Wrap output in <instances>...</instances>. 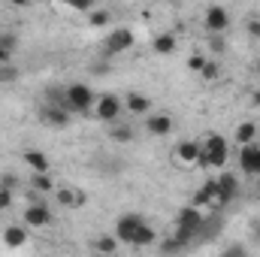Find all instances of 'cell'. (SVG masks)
Returning a JSON list of instances; mask_svg holds the SVG:
<instances>
[{
    "label": "cell",
    "instance_id": "cell-30",
    "mask_svg": "<svg viewBox=\"0 0 260 257\" xmlns=\"http://www.w3.org/2000/svg\"><path fill=\"white\" fill-rule=\"evenodd\" d=\"M0 46L12 52V49H15V37H12V34H0Z\"/></svg>",
    "mask_w": 260,
    "mask_h": 257
},
{
    "label": "cell",
    "instance_id": "cell-16",
    "mask_svg": "<svg viewBox=\"0 0 260 257\" xmlns=\"http://www.w3.org/2000/svg\"><path fill=\"white\" fill-rule=\"evenodd\" d=\"M151 49H154L157 55H173V52H176V34H157V37L151 40Z\"/></svg>",
    "mask_w": 260,
    "mask_h": 257
},
{
    "label": "cell",
    "instance_id": "cell-2",
    "mask_svg": "<svg viewBox=\"0 0 260 257\" xmlns=\"http://www.w3.org/2000/svg\"><path fill=\"white\" fill-rule=\"evenodd\" d=\"M94 106V94L88 85H67V109L70 112H88Z\"/></svg>",
    "mask_w": 260,
    "mask_h": 257
},
{
    "label": "cell",
    "instance_id": "cell-36",
    "mask_svg": "<svg viewBox=\"0 0 260 257\" xmlns=\"http://www.w3.org/2000/svg\"><path fill=\"white\" fill-rule=\"evenodd\" d=\"M257 73H260V61H257Z\"/></svg>",
    "mask_w": 260,
    "mask_h": 257
},
{
    "label": "cell",
    "instance_id": "cell-28",
    "mask_svg": "<svg viewBox=\"0 0 260 257\" xmlns=\"http://www.w3.org/2000/svg\"><path fill=\"white\" fill-rule=\"evenodd\" d=\"M64 3H70V6H73V9H79V12H88L97 0H64Z\"/></svg>",
    "mask_w": 260,
    "mask_h": 257
},
{
    "label": "cell",
    "instance_id": "cell-9",
    "mask_svg": "<svg viewBox=\"0 0 260 257\" xmlns=\"http://www.w3.org/2000/svg\"><path fill=\"white\" fill-rule=\"evenodd\" d=\"M40 118L46 124H52V127H67L70 124V109L67 106H58V103H49V106H43Z\"/></svg>",
    "mask_w": 260,
    "mask_h": 257
},
{
    "label": "cell",
    "instance_id": "cell-4",
    "mask_svg": "<svg viewBox=\"0 0 260 257\" xmlns=\"http://www.w3.org/2000/svg\"><path fill=\"white\" fill-rule=\"evenodd\" d=\"M130 46H133L130 27H115V30H109L106 40H103V52H106V55H121V52H127Z\"/></svg>",
    "mask_w": 260,
    "mask_h": 257
},
{
    "label": "cell",
    "instance_id": "cell-11",
    "mask_svg": "<svg viewBox=\"0 0 260 257\" xmlns=\"http://www.w3.org/2000/svg\"><path fill=\"white\" fill-rule=\"evenodd\" d=\"M218 191H221V206H227V203L239 194V179H236L233 173L224 170V173L218 176Z\"/></svg>",
    "mask_w": 260,
    "mask_h": 257
},
{
    "label": "cell",
    "instance_id": "cell-21",
    "mask_svg": "<svg viewBox=\"0 0 260 257\" xmlns=\"http://www.w3.org/2000/svg\"><path fill=\"white\" fill-rule=\"evenodd\" d=\"M30 185H34V191H40V194H49L52 188H55V182L49 179V173H34Z\"/></svg>",
    "mask_w": 260,
    "mask_h": 257
},
{
    "label": "cell",
    "instance_id": "cell-8",
    "mask_svg": "<svg viewBox=\"0 0 260 257\" xmlns=\"http://www.w3.org/2000/svg\"><path fill=\"white\" fill-rule=\"evenodd\" d=\"M239 167H242L245 176H260V145H254V142L242 145V151H239Z\"/></svg>",
    "mask_w": 260,
    "mask_h": 257
},
{
    "label": "cell",
    "instance_id": "cell-33",
    "mask_svg": "<svg viewBox=\"0 0 260 257\" xmlns=\"http://www.w3.org/2000/svg\"><path fill=\"white\" fill-rule=\"evenodd\" d=\"M251 103H254V106H260V91H254V94H251Z\"/></svg>",
    "mask_w": 260,
    "mask_h": 257
},
{
    "label": "cell",
    "instance_id": "cell-18",
    "mask_svg": "<svg viewBox=\"0 0 260 257\" xmlns=\"http://www.w3.org/2000/svg\"><path fill=\"white\" fill-rule=\"evenodd\" d=\"M254 136H257V124H251V121H242L239 127L233 130V139H236L239 145H248V142H254Z\"/></svg>",
    "mask_w": 260,
    "mask_h": 257
},
{
    "label": "cell",
    "instance_id": "cell-29",
    "mask_svg": "<svg viewBox=\"0 0 260 257\" xmlns=\"http://www.w3.org/2000/svg\"><path fill=\"white\" fill-rule=\"evenodd\" d=\"M209 46H212V52H224V40H221V34H209Z\"/></svg>",
    "mask_w": 260,
    "mask_h": 257
},
{
    "label": "cell",
    "instance_id": "cell-17",
    "mask_svg": "<svg viewBox=\"0 0 260 257\" xmlns=\"http://www.w3.org/2000/svg\"><path fill=\"white\" fill-rule=\"evenodd\" d=\"M58 203L64 206V209H73V206H82L85 203V194L82 191H73V188H58Z\"/></svg>",
    "mask_w": 260,
    "mask_h": 257
},
{
    "label": "cell",
    "instance_id": "cell-6",
    "mask_svg": "<svg viewBox=\"0 0 260 257\" xmlns=\"http://www.w3.org/2000/svg\"><path fill=\"white\" fill-rule=\"evenodd\" d=\"M121 100L115 97V94H103L97 103H94V115L100 118V121H106V124H112V121H118V115H121Z\"/></svg>",
    "mask_w": 260,
    "mask_h": 257
},
{
    "label": "cell",
    "instance_id": "cell-32",
    "mask_svg": "<svg viewBox=\"0 0 260 257\" xmlns=\"http://www.w3.org/2000/svg\"><path fill=\"white\" fill-rule=\"evenodd\" d=\"M9 55H12V52H9V49H3V46H0V64H9Z\"/></svg>",
    "mask_w": 260,
    "mask_h": 257
},
{
    "label": "cell",
    "instance_id": "cell-20",
    "mask_svg": "<svg viewBox=\"0 0 260 257\" xmlns=\"http://www.w3.org/2000/svg\"><path fill=\"white\" fill-rule=\"evenodd\" d=\"M94 251H97V254H112V251H118V236H100V239L94 242Z\"/></svg>",
    "mask_w": 260,
    "mask_h": 257
},
{
    "label": "cell",
    "instance_id": "cell-1",
    "mask_svg": "<svg viewBox=\"0 0 260 257\" xmlns=\"http://www.w3.org/2000/svg\"><path fill=\"white\" fill-rule=\"evenodd\" d=\"M200 145V167H227V139L221 133H209Z\"/></svg>",
    "mask_w": 260,
    "mask_h": 257
},
{
    "label": "cell",
    "instance_id": "cell-26",
    "mask_svg": "<svg viewBox=\"0 0 260 257\" xmlns=\"http://www.w3.org/2000/svg\"><path fill=\"white\" fill-rule=\"evenodd\" d=\"M245 27H248V34H251V40H260V15H251Z\"/></svg>",
    "mask_w": 260,
    "mask_h": 257
},
{
    "label": "cell",
    "instance_id": "cell-24",
    "mask_svg": "<svg viewBox=\"0 0 260 257\" xmlns=\"http://www.w3.org/2000/svg\"><path fill=\"white\" fill-rule=\"evenodd\" d=\"M112 21V12L109 9H97V12H91V24L94 27H106Z\"/></svg>",
    "mask_w": 260,
    "mask_h": 257
},
{
    "label": "cell",
    "instance_id": "cell-7",
    "mask_svg": "<svg viewBox=\"0 0 260 257\" xmlns=\"http://www.w3.org/2000/svg\"><path fill=\"white\" fill-rule=\"evenodd\" d=\"M203 24H206L209 34H224L230 27V12L224 6H209L206 15H203Z\"/></svg>",
    "mask_w": 260,
    "mask_h": 257
},
{
    "label": "cell",
    "instance_id": "cell-25",
    "mask_svg": "<svg viewBox=\"0 0 260 257\" xmlns=\"http://www.w3.org/2000/svg\"><path fill=\"white\" fill-rule=\"evenodd\" d=\"M12 79H18V70L9 64H0V82H12Z\"/></svg>",
    "mask_w": 260,
    "mask_h": 257
},
{
    "label": "cell",
    "instance_id": "cell-10",
    "mask_svg": "<svg viewBox=\"0 0 260 257\" xmlns=\"http://www.w3.org/2000/svg\"><path fill=\"white\" fill-rule=\"evenodd\" d=\"M139 224H142L139 215H121L118 224H115V236H118V242H127L130 245V239H133V233H136Z\"/></svg>",
    "mask_w": 260,
    "mask_h": 257
},
{
    "label": "cell",
    "instance_id": "cell-31",
    "mask_svg": "<svg viewBox=\"0 0 260 257\" xmlns=\"http://www.w3.org/2000/svg\"><path fill=\"white\" fill-rule=\"evenodd\" d=\"M203 64H206V58H200V55H191V58H188V67H191L194 73H200V67Z\"/></svg>",
    "mask_w": 260,
    "mask_h": 257
},
{
    "label": "cell",
    "instance_id": "cell-27",
    "mask_svg": "<svg viewBox=\"0 0 260 257\" xmlns=\"http://www.w3.org/2000/svg\"><path fill=\"white\" fill-rule=\"evenodd\" d=\"M9 206H12V191H9L6 185H0V212L9 209Z\"/></svg>",
    "mask_w": 260,
    "mask_h": 257
},
{
    "label": "cell",
    "instance_id": "cell-23",
    "mask_svg": "<svg viewBox=\"0 0 260 257\" xmlns=\"http://www.w3.org/2000/svg\"><path fill=\"white\" fill-rule=\"evenodd\" d=\"M200 76H203L206 82H215V79L221 76V67L215 64V61H206V64L200 67Z\"/></svg>",
    "mask_w": 260,
    "mask_h": 257
},
{
    "label": "cell",
    "instance_id": "cell-15",
    "mask_svg": "<svg viewBox=\"0 0 260 257\" xmlns=\"http://www.w3.org/2000/svg\"><path fill=\"white\" fill-rule=\"evenodd\" d=\"M124 106H127L130 115H145V112H151V100H148V97H142V94H127Z\"/></svg>",
    "mask_w": 260,
    "mask_h": 257
},
{
    "label": "cell",
    "instance_id": "cell-12",
    "mask_svg": "<svg viewBox=\"0 0 260 257\" xmlns=\"http://www.w3.org/2000/svg\"><path fill=\"white\" fill-rule=\"evenodd\" d=\"M145 130H148L151 136H167V133L173 130V118L164 115V112H154V115L145 118Z\"/></svg>",
    "mask_w": 260,
    "mask_h": 257
},
{
    "label": "cell",
    "instance_id": "cell-5",
    "mask_svg": "<svg viewBox=\"0 0 260 257\" xmlns=\"http://www.w3.org/2000/svg\"><path fill=\"white\" fill-rule=\"evenodd\" d=\"M200 151H203L200 142L185 139V142L176 145V151H173V164H176V167H200Z\"/></svg>",
    "mask_w": 260,
    "mask_h": 257
},
{
    "label": "cell",
    "instance_id": "cell-34",
    "mask_svg": "<svg viewBox=\"0 0 260 257\" xmlns=\"http://www.w3.org/2000/svg\"><path fill=\"white\" fill-rule=\"evenodd\" d=\"M9 3H12V6H27L30 0H9Z\"/></svg>",
    "mask_w": 260,
    "mask_h": 257
},
{
    "label": "cell",
    "instance_id": "cell-13",
    "mask_svg": "<svg viewBox=\"0 0 260 257\" xmlns=\"http://www.w3.org/2000/svg\"><path fill=\"white\" fill-rule=\"evenodd\" d=\"M154 239H157V233H154V227H151L148 221H142V224L136 227V233H133V239H130V245H133V248H145V245H154Z\"/></svg>",
    "mask_w": 260,
    "mask_h": 257
},
{
    "label": "cell",
    "instance_id": "cell-22",
    "mask_svg": "<svg viewBox=\"0 0 260 257\" xmlns=\"http://www.w3.org/2000/svg\"><path fill=\"white\" fill-rule=\"evenodd\" d=\"M109 136H112L115 142H130V139H133V127H127V124H115V121H112Z\"/></svg>",
    "mask_w": 260,
    "mask_h": 257
},
{
    "label": "cell",
    "instance_id": "cell-14",
    "mask_svg": "<svg viewBox=\"0 0 260 257\" xmlns=\"http://www.w3.org/2000/svg\"><path fill=\"white\" fill-rule=\"evenodd\" d=\"M3 242H6L9 248H21V245L27 242V227H21V224H9V227L3 230Z\"/></svg>",
    "mask_w": 260,
    "mask_h": 257
},
{
    "label": "cell",
    "instance_id": "cell-19",
    "mask_svg": "<svg viewBox=\"0 0 260 257\" xmlns=\"http://www.w3.org/2000/svg\"><path fill=\"white\" fill-rule=\"evenodd\" d=\"M24 160L34 173H49V157L43 151H24Z\"/></svg>",
    "mask_w": 260,
    "mask_h": 257
},
{
    "label": "cell",
    "instance_id": "cell-3",
    "mask_svg": "<svg viewBox=\"0 0 260 257\" xmlns=\"http://www.w3.org/2000/svg\"><path fill=\"white\" fill-rule=\"evenodd\" d=\"M52 221H55V215H52V209H49L46 203H30V206L24 209V227H30V230L52 227Z\"/></svg>",
    "mask_w": 260,
    "mask_h": 257
},
{
    "label": "cell",
    "instance_id": "cell-35",
    "mask_svg": "<svg viewBox=\"0 0 260 257\" xmlns=\"http://www.w3.org/2000/svg\"><path fill=\"white\" fill-rule=\"evenodd\" d=\"M257 239H260V224H257Z\"/></svg>",
    "mask_w": 260,
    "mask_h": 257
}]
</instances>
